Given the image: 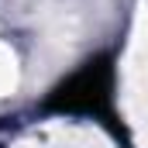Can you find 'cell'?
<instances>
[{"label":"cell","instance_id":"1","mask_svg":"<svg viewBox=\"0 0 148 148\" xmlns=\"http://www.w3.org/2000/svg\"><path fill=\"white\" fill-rule=\"evenodd\" d=\"M45 114H69V117H93L100 121L124 148H131L127 127L114 110V59L110 55H93L86 59L73 76H66L59 86L48 90L41 100Z\"/></svg>","mask_w":148,"mask_h":148}]
</instances>
